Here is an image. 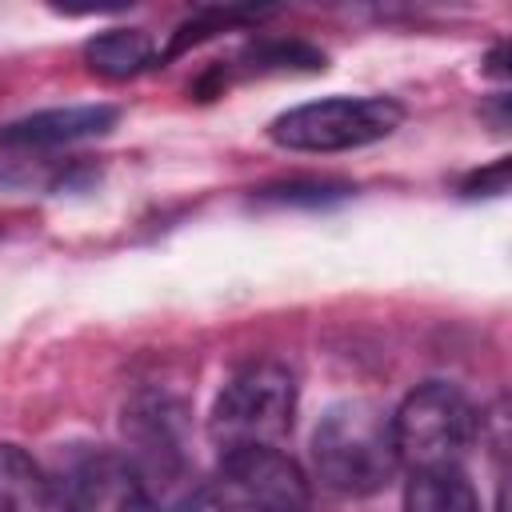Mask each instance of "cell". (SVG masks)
Returning <instances> with one entry per match:
<instances>
[{
	"label": "cell",
	"mask_w": 512,
	"mask_h": 512,
	"mask_svg": "<svg viewBox=\"0 0 512 512\" xmlns=\"http://www.w3.org/2000/svg\"><path fill=\"white\" fill-rule=\"evenodd\" d=\"M400 460L392 420L368 400L332 404L312 432V472L340 496H372L392 484Z\"/></svg>",
	"instance_id": "6da1fadb"
},
{
	"label": "cell",
	"mask_w": 512,
	"mask_h": 512,
	"mask_svg": "<svg viewBox=\"0 0 512 512\" xmlns=\"http://www.w3.org/2000/svg\"><path fill=\"white\" fill-rule=\"evenodd\" d=\"M392 420V444L400 468H440V464H464L480 436V412L476 404L448 380L416 384Z\"/></svg>",
	"instance_id": "7a4b0ae2"
},
{
	"label": "cell",
	"mask_w": 512,
	"mask_h": 512,
	"mask_svg": "<svg viewBox=\"0 0 512 512\" xmlns=\"http://www.w3.org/2000/svg\"><path fill=\"white\" fill-rule=\"evenodd\" d=\"M296 420V376L280 360H252L220 388L208 436L220 452L248 444H280Z\"/></svg>",
	"instance_id": "3957f363"
},
{
	"label": "cell",
	"mask_w": 512,
	"mask_h": 512,
	"mask_svg": "<svg viewBox=\"0 0 512 512\" xmlns=\"http://www.w3.org/2000/svg\"><path fill=\"white\" fill-rule=\"evenodd\" d=\"M400 124L404 104L392 96H328L280 112L268 136L288 152H352L388 140Z\"/></svg>",
	"instance_id": "277c9868"
},
{
	"label": "cell",
	"mask_w": 512,
	"mask_h": 512,
	"mask_svg": "<svg viewBox=\"0 0 512 512\" xmlns=\"http://www.w3.org/2000/svg\"><path fill=\"white\" fill-rule=\"evenodd\" d=\"M308 500V476L280 444L220 452L216 476L184 496L188 508H304Z\"/></svg>",
	"instance_id": "5b68a950"
},
{
	"label": "cell",
	"mask_w": 512,
	"mask_h": 512,
	"mask_svg": "<svg viewBox=\"0 0 512 512\" xmlns=\"http://www.w3.org/2000/svg\"><path fill=\"white\" fill-rule=\"evenodd\" d=\"M56 500L84 512H128L148 508L152 496L132 464L128 452L104 448V444H72L60 456V468L52 472Z\"/></svg>",
	"instance_id": "8992f818"
},
{
	"label": "cell",
	"mask_w": 512,
	"mask_h": 512,
	"mask_svg": "<svg viewBox=\"0 0 512 512\" xmlns=\"http://www.w3.org/2000/svg\"><path fill=\"white\" fill-rule=\"evenodd\" d=\"M184 428H188V408L168 396V392H136L124 404V452L132 456L148 496L152 484L172 488L188 472V452H184Z\"/></svg>",
	"instance_id": "52a82bcc"
},
{
	"label": "cell",
	"mask_w": 512,
	"mask_h": 512,
	"mask_svg": "<svg viewBox=\"0 0 512 512\" xmlns=\"http://www.w3.org/2000/svg\"><path fill=\"white\" fill-rule=\"evenodd\" d=\"M112 104H64V108H40L32 116L0 124V144L4 148H60L76 140L104 136L116 124Z\"/></svg>",
	"instance_id": "ba28073f"
},
{
	"label": "cell",
	"mask_w": 512,
	"mask_h": 512,
	"mask_svg": "<svg viewBox=\"0 0 512 512\" xmlns=\"http://www.w3.org/2000/svg\"><path fill=\"white\" fill-rule=\"evenodd\" d=\"M60 508L52 472H44L20 444H0V512Z\"/></svg>",
	"instance_id": "9c48e42d"
},
{
	"label": "cell",
	"mask_w": 512,
	"mask_h": 512,
	"mask_svg": "<svg viewBox=\"0 0 512 512\" xmlns=\"http://www.w3.org/2000/svg\"><path fill=\"white\" fill-rule=\"evenodd\" d=\"M404 504L412 512H472L480 504L464 464H440V468H412Z\"/></svg>",
	"instance_id": "30bf717a"
},
{
	"label": "cell",
	"mask_w": 512,
	"mask_h": 512,
	"mask_svg": "<svg viewBox=\"0 0 512 512\" xmlns=\"http://www.w3.org/2000/svg\"><path fill=\"white\" fill-rule=\"evenodd\" d=\"M156 60L152 36L140 28H112L84 44V64L104 80H132Z\"/></svg>",
	"instance_id": "8fae6325"
},
{
	"label": "cell",
	"mask_w": 512,
	"mask_h": 512,
	"mask_svg": "<svg viewBox=\"0 0 512 512\" xmlns=\"http://www.w3.org/2000/svg\"><path fill=\"white\" fill-rule=\"evenodd\" d=\"M352 192V184L344 180H284V184H268L260 188V200L264 204H304V208H320V204H332V200H344Z\"/></svg>",
	"instance_id": "7c38bea8"
},
{
	"label": "cell",
	"mask_w": 512,
	"mask_h": 512,
	"mask_svg": "<svg viewBox=\"0 0 512 512\" xmlns=\"http://www.w3.org/2000/svg\"><path fill=\"white\" fill-rule=\"evenodd\" d=\"M244 68L248 72H288V68H304V72H316L324 68V52L308 48V44H256L248 48L244 56Z\"/></svg>",
	"instance_id": "4fadbf2b"
},
{
	"label": "cell",
	"mask_w": 512,
	"mask_h": 512,
	"mask_svg": "<svg viewBox=\"0 0 512 512\" xmlns=\"http://www.w3.org/2000/svg\"><path fill=\"white\" fill-rule=\"evenodd\" d=\"M500 192H508V160H496L492 168H484V172H472L464 184H460V196H500Z\"/></svg>",
	"instance_id": "5bb4252c"
},
{
	"label": "cell",
	"mask_w": 512,
	"mask_h": 512,
	"mask_svg": "<svg viewBox=\"0 0 512 512\" xmlns=\"http://www.w3.org/2000/svg\"><path fill=\"white\" fill-rule=\"evenodd\" d=\"M136 0H48L52 12L60 16H116L128 12Z\"/></svg>",
	"instance_id": "9a60e30c"
}]
</instances>
